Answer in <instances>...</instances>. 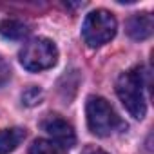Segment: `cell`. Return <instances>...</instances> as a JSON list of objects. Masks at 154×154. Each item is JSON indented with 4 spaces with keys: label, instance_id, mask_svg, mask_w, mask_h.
<instances>
[{
    "label": "cell",
    "instance_id": "1",
    "mask_svg": "<svg viewBox=\"0 0 154 154\" xmlns=\"http://www.w3.org/2000/svg\"><path fill=\"white\" fill-rule=\"evenodd\" d=\"M147 72L141 65L132 67L131 71L123 72L116 82V93L123 107L129 111L131 116L141 120L147 112V100H145V85H147Z\"/></svg>",
    "mask_w": 154,
    "mask_h": 154
},
{
    "label": "cell",
    "instance_id": "2",
    "mask_svg": "<svg viewBox=\"0 0 154 154\" xmlns=\"http://www.w3.org/2000/svg\"><path fill=\"white\" fill-rule=\"evenodd\" d=\"M87 112V125L93 134L96 136H109L118 127H123L120 116L114 112L111 103L102 96H91L85 105Z\"/></svg>",
    "mask_w": 154,
    "mask_h": 154
},
{
    "label": "cell",
    "instance_id": "3",
    "mask_svg": "<svg viewBox=\"0 0 154 154\" xmlns=\"http://www.w3.org/2000/svg\"><path fill=\"white\" fill-rule=\"evenodd\" d=\"M116 18L105 9H96L89 13L82 26V38L89 47H100L114 38L116 35Z\"/></svg>",
    "mask_w": 154,
    "mask_h": 154
},
{
    "label": "cell",
    "instance_id": "4",
    "mask_svg": "<svg viewBox=\"0 0 154 154\" xmlns=\"http://www.w3.org/2000/svg\"><path fill=\"white\" fill-rule=\"evenodd\" d=\"M58 60V49L49 38H33L20 51V63L31 72L51 69Z\"/></svg>",
    "mask_w": 154,
    "mask_h": 154
},
{
    "label": "cell",
    "instance_id": "5",
    "mask_svg": "<svg viewBox=\"0 0 154 154\" xmlns=\"http://www.w3.org/2000/svg\"><path fill=\"white\" fill-rule=\"evenodd\" d=\"M42 129L53 138V141L62 147V149H71L76 143V134L72 131V125L69 122H65L63 118L51 114L42 122Z\"/></svg>",
    "mask_w": 154,
    "mask_h": 154
},
{
    "label": "cell",
    "instance_id": "6",
    "mask_svg": "<svg viewBox=\"0 0 154 154\" xmlns=\"http://www.w3.org/2000/svg\"><path fill=\"white\" fill-rule=\"evenodd\" d=\"M152 27H154V22H152V17L149 13H136L134 17H131L127 20V35L132 38V40H145L152 35Z\"/></svg>",
    "mask_w": 154,
    "mask_h": 154
},
{
    "label": "cell",
    "instance_id": "7",
    "mask_svg": "<svg viewBox=\"0 0 154 154\" xmlns=\"http://www.w3.org/2000/svg\"><path fill=\"white\" fill-rule=\"evenodd\" d=\"M26 138V129L22 127H11L0 131V154L13 152Z\"/></svg>",
    "mask_w": 154,
    "mask_h": 154
},
{
    "label": "cell",
    "instance_id": "8",
    "mask_svg": "<svg viewBox=\"0 0 154 154\" xmlns=\"http://www.w3.org/2000/svg\"><path fill=\"white\" fill-rule=\"evenodd\" d=\"M0 35L6 40H24L29 35V27L22 20L6 18V20L0 22Z\"/></svg>",
    "mask_w": 154,
    "mask_h": 154
},
{
    "label": "cell",
    "instance_id": "9",
    "mask_svg": "<svg viewBox=\"0 0 154 154\" xmlns=\"http://www.w3.org/2000/svg\"><path fill=\"white\" fill-rule=\"evenodd\" d=\"M29 154H65V152H63L62 147H58L51 140H36L31 145Z\"/></svg>",
    "mask_w": 154,
    "mask_h": 154
},
{
    "label": "cell",
    "instance_id": "10",
    "mask_svg": "<svg viewBox=\"0 0 154 154\" xmlns=\"http://www.w3.org/2000/svg\"><path fill=\"white\" fill-rule=\"evenodd\" d=\"M42 98H44V93H42V89L36 87V85H31V87H27V89L22 93V102H24L26 105H29V107L40 103Z\"/></svg>",
    "mask_w": 154,
    "mask_h": 154
},
{
    "label": "cell",
    "instance_id": "11",
    "mask_svg": "<svg viewBox=\"0 0 154 154\" xmlns=\"http://www.w3.org/2000/svg\"><path fill=\"white\" fill-rule=\"evenodd\" d=\"M9 74H11V71H9V65H8V62L0 56V87H2L8 80H9Z\"/></svg>",
    "mask_w": 154,
    "mask_h": 154
},
{
    "label": "cell",
    "instance_id": "12",
    "mask_svg": "<svg viewBox=\"0 0 154 154\" xmlns=\"http://www.w3.org/2000/svg\"><path fill=\"white\" fill-rule=\"evenodd\" d=\"M84 154H107L105 150H102V149H87Z\"/></svg>",
    "mask_w": 154,
    "mask_h": 154
}]
</instances>
